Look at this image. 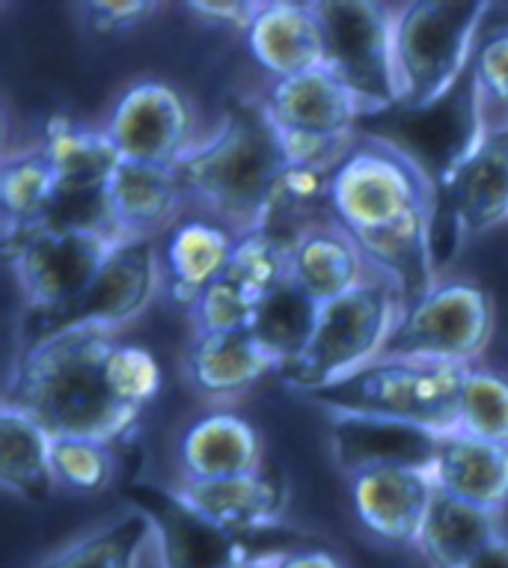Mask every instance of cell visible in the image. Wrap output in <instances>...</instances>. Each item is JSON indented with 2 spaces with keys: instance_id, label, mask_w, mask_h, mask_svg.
Wrapping results in <instances>:
<instances>
[{
  "instance_id": "cell-29",
  "label": "cell",
  "mask_w": 508,
  "mask_h": 568,
  "mask_svg": "<svg viewBox=\"0 0 508 568\" xmlns=\"http://www.w3.org/2000/svg\"><path fill=\"white\" fill-rule=\"evenodd\" d=\"M39 146L51 161L57 182L63 185H111L122 161L104 129H90L65 116L48 122Z\"/></svg>"
},
{
  "instance_id": "cell-32",
  "label": "cell",
  "mask_w": 508,
  "mask_h": 568,
  "mask_svg": "<svg viewBox=\"0 0 508 568\" xmlns=\"http://www.w3.org/2000/svg\"><path fill=\"white\" fill-rule=\"evenodd\" d=\"M458 432L508 447V375L467 366L458 405Z\"/></svg>"
},
{
  "instance_id": "cell-35",
  "label": "cell",
  "mask_w": 508,
  "mask_h": 568,
  "mask_svg": "<svg viewBox=\"0 0 508 568\" xmlns=\"http://www.w3.org/2000/svg\"><path fill=\"white\" fill-rule=\"evenodd\" d=\"M253 310H256V298L223 274L196 298L187 313L194 322V334H235V331H247Z\"/></svg>"
},
{
  "instance_id": "cell-14",
  "label": "cell",
  "mask_w": 508,
  "mask_h": 568,
  "mask_svg": "<svg viewBox=\"0 0 508 568\" xmlns=\"http://www.w3.org/2000/svg\"><path fill=\"white\" fill-rule=\"evenodd\" d=\"M440 438L444 435L414 423L366 414H331L333 462L348 476L366 474L375 467L431 470Z\"/></svg>"
},
{
  "instance_id": "cell-1",
  "label": "cell",
  "mask_w": 508,
  "mask_h": 568,
  "mask_svg": "<svg viewBox=\"0 0 508 568\" xmlns=\"http://www.w3.org/2000/svg\"><path fill=\"white\" fill-rule=\"evenodd\" d=\"M333 221L352 235L405 304L437 286V185L407 152L360 134L331 176Z\"/></svg>"
},
{
  "instance_id": "cell-2",
  "label": "cell",
  "mask_w": 508,
  "mask_h": 568,
  "mask_svg": "<svg viewBox=\"0 0 508 568\" xmlns=\"http://www.w3.org/2000/svg\"><path fill=\"white\" fill-rule=\"evenodd\" d=\"M116 331L78 327L21 352L3 402L42 423L51 438L120 440L140 410L113 393L111 354Z\"/></svg>"
},
{
  "instance_id": "cell-31",
  "label": "cell",
  "mask_w": 508,
  "mask_h": 568,
  "mask_svg": "<svg viewBox=\"0 0 508 568\" xmlns=\"http://www.w3.org/2000/svg\"><path fill=\"white\" fill-rule=\"evenodd\" d=\"M57 191V173L42 146L7 155L0 164V203H3V235L21 233L45 217Z\"/></svg>"
},
{
  "instance_id": "cell-34",
  "label": "cell",
  "mask_w": 508,
  "mask_h": 568,
  "mask_svg": "<svg viewBox=\"0 0 508 568\" xmlns=\"http://www.w3.org/2000/svg\"><path fill=\"white\" fill-rule=\"evenodd\" d=\"M57 485L78 494H99L113 483V444L95 438H54L51 447Z\"/></svg>"
},
{
  "instance_id": "cell-22",
  "label": "cell",
  "mask_w": 508,
  "mask_h": 568,
  "mask_svg": "<svg viewBox=\"0 0 508 568\" xmlns=\"http://www.w3.org/2000/svg\"><path fill=\"white\" fill-rule=\"evenodd\" d=\"M372 277H378V271L336 221L306 230L292 244V280L322 307L360 290Z\"/></svg>"
},
{
  "instance_id": "cell-40",
  "label": "cell",
  "mask_w": 508,
  "mask_h": 568,
  "mask_svg": "<svg viewBox=\"0 0 508 568\" xmlns=\"http://www.w3.org/2000/svg\"><path fill=\"white\" fill-rule=\"evenodd\" d=\"M280 568H348L339 557H333L327 550H295V554H286L280 559Z\"/></svg>"
},
{
  "instance_id": "cell-17",
  "label": "cell",
  "mask_w": 508,
  "mask_h": 568,
  "mask_svg": "<svg viewBox=\"0 0 508 568\" xmlns=\"http://www.w3.org/2000/svg\"><path fill=\"white\" fill-rule=\"evenodd\" d=\"M176 491L209 521L238 536L274 530L286 509V483L277 470H265V467H260L256 474L214 479V483L182 479Z\"/></svg>"
},
{
  "instance_id": "cell-15",
  "label": "cell",
  "mask_w": 508,
  "mask_h": 568,
  "mask_svg": "<svg viewBox=\"0 0 508 568\" xmlns=\"http://www.w3.org/2000/svg\"><path fill=\"white\" fill-rule=\"evenodd\" d=\"M262 108L277 131L354 138L360 134L363 108L327 65L295 78H280L262 95Z\"/></svg>"
},
{
  "instance_id": "cell-42",
  "label": "cell",
  "mask_w": 508,
  "mask_h": 568,
  "mask_svg": "<svg viewBox=\"0 0 508 568\" xmlns=\"http://www.w3.org/2000/svg\"><path fill=\"white\" fill-rule=\"evenodd\" d=\"M286 557V554H271V557H256L250 559V562H244V566L238 568H280V559Z\"/></svg>"
},
{
  "instance_id": "cell-41",
  "label": "cell",
  "mask_w": 508,
  "mask_h": 568,
  "mask_svg": "<svg viewBox=\"0 0 508 568\" xmlns=\"http://www.w3.org/2000/svg\"><path fill=\"white\" fill-rule=\"evenodd\" d=\"M467 568H508V527L499 532V539L488 550H481Z\"/></svg>"
},
{
  "instance_id": "cell-9",
  "label": "cell",
  "mask_w": 508,
  "mask_h": 568,
  "mask_svg": "<svg viewBox=\"0 0 508 568\" xmlns=\"http://www.w3.org/2000/svg\"><path fill=\"white\" fill-rule=\"evenodd\" d=\"M161 290V260L152 242H122L104 262L99 277L72 301L54 310H24L19 327V354L51 336L78 327L116 331L143 313Z\"/></svg>"
},
{
  "instance_id": "cell-33",
  "label": "cell",
  "mask_w": 508,
  "mask_h": 568,
  "mask_svg": "<svg viewBox=\"0 0 508 568\" xmlns=\"http://www.w3.org/2000/svg\"><path fill=\"white\" fill-rule=\"evenodd\" d=\"M226 277L235 280L241 290L260 301L262 295L277 290L283 280L292 277V247L262 230L238 235L226 265Z\"/></svg>"
},
{
  "instance_id": "cell-24",
  "label": "cell",
  "mask_w": 508,
  "mask_h": 568,
  "mask_svg": "<svg viewBox=\"0 0 508 568\" xmlns=\"http://www.w3.org/2000/svg\"><path fill=\"white\" fill-rule=\"evenodd\" d=\"M506 530L502 513L464 504L453 494L437 491L428 509L416 550L431 568H467L481 550H488Z\"/></svg>"
},
{
  "instance_id": "cell-26",
  "label": "cell",
  "mask_w": 508,
  "mask_h": 568,
  "mask_svg": "<svg viewBox=\"0 0 508 568\" xmlns=\"http://www.w3.org/2000/svg\"><path fill=\"white\" fill-rule=\"evenodd\" d=\"M54 438L42 429V423L0 405V485L28 504H45L54 494L57 476L51 465Z\"/></svg>"
},
{
  "instance_id": "cell-27",
  "label": "cell",
  "mask_w": 508,
  "mask_h": 568,
  "mask_svg": "<svg viewBox=\"0 0 508 568\" xmlns=\"http://www.w3.org/2000/svg\"><path fill=\"white\" fill-rule=\"evenodd\" d=\"M318 313H322V304L309 298L297 280L288 277L277 290H271L256 301L247 331L262 345V352L277 364L280 373L306 352L318 325Z\"/></svg>"
},
{
  "instance_id": "cell-8",
  "label": "cell",
  "mask_w": 508,
  "mask_h": 568,
  "mask_svg": "<svg viewBox=\"0 0 508 568\" xmlns=\"http://www.w3.org/2000/svg\"><path fill=\"white\" fill-rule=\"evenodd\" d=\"M324 37V65L360 102L363 120L398 108L396 12L375 0L313 3Z\"/></svg>"
},
{
  "instance_id": "cell-12",
  "label": "cell",
  "mask_w": 508,
  "mask_h": 568,
  "mask_svg": "<svg viewBox=\"0 0 508 568\" xmlns=\"http://www.w3.org/2000/svg\"><path fill=\"white\" fill-rule=\"evenodd\" d=\"M104 134L122 161L176 168L194 146V113L176 87L138 81L113 104Z\"/></svg>"
},
{
  "instance_id": "cell-23",
  "label": "cell",
  "mask_w": 508,
  "mask_h": 568,
  "mask_svg": "<svg viewBox=\"0 0 508 568\" xmlns=\"http://www.w3.org/2000/svg\"><path fill=\"white\" fill-rule=\"evenodd\" d=\"M187 382L196 393L209 399H238L260 384L268 373H277V364L262 345L250 336V331L235 334H194L185 357Z\"/></svg>"
},
{
  "instance_id": "cell-4",
  "label": "cell",
  "mask_w": 508,
  "mask_h": 568,
  "mask_svg": "<svg viewBox=\"0 0 508 568\" xmlns=\"http://www.w3.org/2000/svg\"><path fill=\"white\" fill-rule=\"evenodd\" d=\"M485 0H414L396 10L398 108L426 111L470 72Z\"/></svg>"
},
{
  "instance_id": "cell-16",
  "label": "cell",
  "mask_w": 508,
  "mask_h": 568,
  "mask_svg": "<svg viewBox=\"0 0 508 568\" xmlns=\"http://www.w3.org/2000/svg\"><path fill=\"white\" fill-rule=\"evenodd\" d=\"M437 485L428 470L375 467L352 476V497L363 527L389 545H414L423 532Z\"/></svg>"
},
{
  "instance_id": "cell-36",
  "label": "cell",
  "mask_w": 508,
  "mask_h": 568,
  "mask_svg": "<svg viewBox=\"0 0 508 568\" xmlns=\"http://www.w3.org/2000/svg\"><path fill=\"white\" fill-rule=\"evenodd\" d=\"M111 384L129 408L143 410L161 393V366L143 345L120 343L111 354Z\"/></svg>"
},
{
  "instance_id": "cell-30",
  "label": "cell",
  "mask_w": 508,
  "mask_h": 568,
  "mask_svg": "<svg viewBox=\"0 0 508 568\" xmlns=\"http://www.w3.org/2000/svg\"><path fill=\"white\" fill-rule=\"evenodd\" d=\"M152 539V524L146 515L131 509L116 521L87 532L51 557L12 568H140V554Z\"/></svg>"
},
{
  "instance_id": "cell-20",
  "label": "cell",
  "mask_w": 508,
  "mask_h": 568,
  "mask_svg": "<svg viewBox=\"0 0 508 568\" xmlns=\"http://www.w3.org/2000/svg\"><path fill=\"white\" fill-rule=\"evenodd\" d=\"M431 479L437 491L453 494L464 504L502 513L508 506V447L449 432L440 438Z\"/></svg>"
},
{
  "instance_id": "cell-13",
  "label": "cell",
  "mask_w": 508,
  "mask_h": 568,
  "mask_svg": "<svg viewBox=\"0 0 508 568\" xmlns=\"http://www.w3.org/2000/svg\"><path fill=\"white\" fill-rule=\"evenodd\" d=\"M440 221H453L455 230L470 235L508 224V122L488 125L479 143L437 182Z\"/></svg>"
},
{
  "instance_id": "cell-28",
  "label": "cell",
  "mask_w": 508,
  "mask_h": 568,
  "mask_svg": "<svg viewBox=\"0 0 508 568\" xmlns=\"http://www.w3.org/2000/svg\"><path fill=\"white\" fill-rule=\"evenodd\" d=\"M331 176L324 170L288 168L271 191L260 230L283 244H292L313 226L331 224Z\"/></svg>"
},
{
  "instance_id": "cell-3",
  "label": "cell",
  "mask_w": 508,
  "mask_h": 568,
  "mask_svg": "<svg viewBox=\"0 0 508 568\" xmlns=\"http://www.w3.org/2000/svg\"><path fill=\"white\" fill-rule=\"evenodd\" d=\"M288 168L280 131L262 102L232 99L212 138L196 140L179 161L176 176L187 203L230 233L247 235L260 230L271 191Z\"/></svg>"
},
{
  "instance_id": "cell-10",
  "label": "cell",
  "mask_w": 508,
  "mask_h": 568,
  "mask_svg": "<svg viewBox=\"0 0 508 568\" xmlns=\"http://www.w3.org/2000/svg\"><path fill=\"white\" fill-rule=\"evenodd\" d=\"M497 307L488 290L467 280H444L407 304L384 357H414L446 366H476L488 348Z\"/></svg>"
},
{
  "instance_id": "cell-25",
  "label": "cell",
  "mask_w": 508,
  "mask_h": 568,
  "mask_svg": "<svg viewBox=\"0 0 508 568\" xmlns=\"http://www.w3.org/2000/svg\"><path fill=\"white\" fill-rule=\"evenodd\" d=\"M238 235L230 233L217 221L191 217L170 230L166 242V280H170V298L179 307H194L214 280L226 274Z\"/></svg>"
},
{
  "instance_id": "cell-7",
  "label": "cell",
  "mask_w": 508,
  "mask_h": 568,
  "mask_svg": "<svg viewBox=\"0 0 508 568\" xmlns=\"http://www.w3.org/2000/svg\"><path fill=\"white\" fill-rule=\"evenodd\" d=\"M125 494L131 506L152 524L161 568H238L256 557L304 550L295 541H304L306 536L280 527L253 536L223 530L203 513H196L176 488L134 483Z\"/></svg>"
},
{
  "instance_id": "cell-39",
  "label": "cell",
  "mask_w": 508,
  "mask_h": 568,
  "mask_svg": "<svg viewBox=\"0 0 508 568\" xmlns=\"http://www.w3.org/2000/svg\"><path fill=\"white\" fill-rule=\"evenodd\" d=\"M262 10H265V3H256V0H214V3L194 0V3H187V12H194L196 19L205 21V24L244 30V33L253 28V21L260 19Z\"/></svg>"
},
{
  "instance_id": "cell-18",
  "label": "cell",
  "mask_w": 508,
  "mask_h": 568,
  "mask_svg": "<svg viewBox=\"0 0 508 568\" xmlns=\"http://www.w3.org/2000/svg\"><path fill=\"white\" fill-rule=\"evenodd\" d=\"M179 467L187 483H214L256 474L262 467L260 432L238 414L212 410L182 432Z\"/></svg>"
},
{
  "instance_id": "cell-11",
  "label": "cell",
  "mask_w": 508,
  "mask_h": 568,
  "mask_svg": "<svg viewBox=\"0 0 508 568\" xmlns=\"http://www.w3.org/2000/svg\"><path fill=\"white\" fill-rule=\"evenodd\" d=\"M122 242L90 233L21 230L3 235L24 310H54L81 295Z\"/></svg>"
},
{
  "instance_id": "cell-38",
  "label": "cell",
  "mask_w": 508,
  "mask_h": 568,
  "mask_svg": "<svg viewBox=\"0 0 508 568\" xmlns=\"http://www.w3.org/2000/svg\"><path fill=\"white\" fill-rule=\"evenodd\" d=\"M87 21L95 33H116V30H129L140 21H146L158 10L152 0H99V3H83Z\"/></svg>"
},
{
  "instance_id": "cell-6",
  "label": "cell",
  "mask_w": 508,
  "mask_h": 568,
  "mask_svg": "<svg viewBox=\"0 0 508 568\" xmlns=\"http://www.w3.org/2000/svg\"><path fill=\"white\" fill-rule=\"evenodd\" d=\"M405 307L402 290L380 274L360 290L324 304L306 352L280 369V382L306 396L369 366L384 357Z\"/></svg>"
},
{
  "instance_id": "cell-19",
  "label": "cell",
  "mask_w": 508,
  "mask_h": 568,
  "mask_svg": "<svg viewBox=\"0 0 508 568\" xmlns=\"http://www.w3.org/2000/svg\"><path fill=\"white\" fill-rule=\"evenodd\" d=\"M108 191L122 242H149L166 226H176L179 212L187 205L176 168L120 161Z\"/></svg>"
},
{
  "instance_id": "cell-37",
  "label": "cell",
  "mask_w": 508,
  "mask_h": 568,
  "mask_svg": "<svg viewBox=\"0 0 508 568\" xmlns=\"http://www.w3.org/2000/svg\"><path fill=\"white\" fill-rule=\"evenodd\" d=\"M470 72L476 90H479L481 108L497 104L508 111V30L481 39Z\"/></svg>"
},
{
  "instance_id": "cell-5",
  "label": "cell",
  "mask_w": 508,
  "mask_h": 568,
  "mask_svg": "<svg viewBox=\"0 0 508 568\" xmlns=\"http://www.w3.org/2000/svg\"><path fill=\"white\" fill-rule=\"evenodd\" d=\"M467 366L431 364L414 357H378L339 382L306 393V399L331 414L414 423L437 435L458 432V405Z\"/></svg>"
},
{
  "instance_id": "cell-21",
  "label": "cell",
  "mask_w": 508,
  "mask_h": 568,
  "mask_svg": "<svg viewBox=\"0 0 508 568\" xmlns=\"http://www.w3.org/2000/svg\"><path fill=\"white\" fill-rule=\"evenodd\" d=\"M244 37L253 60L274 81L324 65V37L313 3H265Z\"/></svg>"
}]
</instances>
